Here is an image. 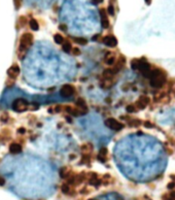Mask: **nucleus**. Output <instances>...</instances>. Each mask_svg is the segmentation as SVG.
<instances>
[{
	"instance_id": "bb28decb",
	"label": "nucleus",
	"mask_w": 175,
	"mask_h": 200,
	"mask_svg": "<svg viewBox=\"0 0 175 200\" xmlns=\"http://www.w3.org/2000/svg\"><path fill=\"white\" fill-rule=\"evenodd\" d=\"M54 41H55L57 44H62L63 42H64V38H63L61 34L57 33V34L54 35Z\"/></svg>"
},
{
	"instance_id": "aec40b11",
	"label": "nucleus",
	"mask_w": 175,
	"mask_h": 200,
	"mask_svg": "<svg viewBox=\"0 0 175 200\" xmlns=\"http://www.w3.org/2000/svg\"><path fill=\"white\" fill-rule=\"evenodd\" d=\"M93 149L94 147L91 142H86L80 145V150L82 151V153H92L93 152Z\"/></svg>"
},
{
	"instance_id": "393cba45",
	"label": "nucleus",
	"mask_w": 175,
	"mask_h": 200,
	"mask_svg": "<svg viewBox=\"0 0 175 200\" xmlns=\"http://www.w3.org/2000/svg\"><path fill=\"white\" fill-rule=\"evenodd\" d=\"M72 40L77 44H80V46H86L88 44V40L84 37H72Z\"/></svg>"
},
{
	"instance_id": "1a4fd4ad",
	"label": "nucleus",
	"mask_w": 175,
	"mask_h": 200,
	"mask_svg": "<svg viewBox=\"0 0 175 200\" xmlns=\"http://www.w3.org/2000/svg\"><path fill=\"white\" fill-rule=\"evenodd\" d=\"M149 102H150V99L147 97V96L141 95L140 97L137 99V101H136L135 106H136V108L137 109H144L145 107L149 104Z\"/></svg>"
},
{
	"instance_id": "c03bdc74",
	"label": "nucleus",
	"mask_w": 175,
	"mask_h": 200,
	"mask_svg": "<svg viewBox=\"0 0 175 200\" xmlns=\"http://www.w3.org/2000/svg\"><path fill=\"white\" fill-rule=\"evenodd\" d=\"M66 121L68 123H72V119H71V117L70 116H67L66 117Z\"/></svg>"
},
{
	"instance_id": "09e8293b",
	"label": "nucleus",
	"mask_w": 175,
	"mask_h": 200,
	"mask_svg": "<svg viewBox=\"0 0 175 200\" xmlns=\"http://www.w3.org/2000/svg\"><path fill=\"white\" fill-rule=\"evenodd\" d=\"M114 2H116V0H110V4H113Z\"/></svg>"
},
{
	"instance_id": "a211bd4d",
	"label": "nucleus",
	"mask_w": 175,
	"mask_h": 200,
	"mask_svg": "<svg viewBox=\"0 0 175 200\" xmlns=\"http://www.w3.org/2000/svg\"><path fill=\"white\" fill-rule=\"evenodd\" d=\"M61 190H62V192L64 193V194H66V195H71V196H73V195L76 194V193H74V191L71 190L70 185H68L67 183L66 184H63L62 187H61Z\"/></svg>"
},
{
	"instance_id": "c9c22d12",
	"label": "nucleus",
	"mask_w": 175,
	"mask_h": 200,
	"mask_svg": "<svg viewBox=\"0 0 175 200\" xmlns=\"http://www.w3.org/2000/svg\"><path fill=\"white\" fill-rule=\"evenodd\" d=\"M143 125H144L145 128H152L154 126L152 123H150L149 121H145V122H143Z\"/></svg>"
},
{
	"instance_id": "4468645a",
	"label": "nucleus",
	"mask_w": 175,
	"mask_h": 200,
	"mask_svg": "<svg viewBox=\"0 0 175 200\" xmlns=\"http://www.w3.org/2000/svg\"><path fill=\"white\" fill-rule=\"evenodd\" d=\"M86 179H87V173L86 172H80V173L75 175V179H74V184H73V186L80 185V184L84 183Z\"/></svg>"
},
{
	"instance_id": "423d86ee",
	"label": "nucleus",
	"mask_w": 175,
	"mask_h": 200,
	"mask_svg": "<svg viewBox=\"0 0 175 200\" xmlns=\"http://www.w3.org/2000/svg\"><path fill=\"white\" fill-rule=\"evenodd\" d=\"M75 93V88L72 85H64L61 90H60V94H61L62 97H71L73 94Z\"/></svg>"
},
{
	"instance_id": "9d476101",
	"label": "nucleus",
	"mask_w": 175,
	"mask_h": 200,
	"mask_svg": "<svg viewBox=\"0 0 175 200\" xmlns=\"http://www.w3.org/2000/svg\"><path fill=\"white\" fill-rule=\"evenodd\" d=\"M99 13L101 18V25H102V27L104 29H107L109 27V25H110L109 20H108V13H107L105 8H100Z\"/></svg>"
},
{
	"instance_id": "49530a36",
	"label": "nucleus",
	"mask_w": 175,
	"mask_h": 200,
	"mask_svg": "<svg viewBox=\"0 0 175 200\" xmlns=\"http://www.w3.org/2000/svg\"><path fill=\"white\" fill-rule=\"evenodd\" d=\"M99 37H100V35H99V34H96V35H95V36H94V37H92V40H97V39H98V38H99Z\"/></svg>"
},
{
	"instance_id": "20e7f679",
	"label": "nucleus",
	"mask_w": 175,
	"mask_h": 200,
	"mask_svg": "<svg viewBox=\"0 0 175 200\" xmlns=\"http://www.w3.org/2000/svg\"><path fill=\"white\" fill-rule=\"evenodd\" d=\"M138 70L142 73V75L144 77H149V73H150V65L147 63L146 59L142 58V59H139V66H138Z\"/></svg>"
},
{
	"instance_id": "a19ab883",
	"label": "nucleus",
	"mask_w": 175,
	"mask_h": 200,
	"mask_svg": "<svg viewBox=\"0 0 175 200\" xmlns=\"http://www.w3.org/2000/svg\"><path fill=\"white\" fill-rule=\"evenodd\" d=\"M18 132H19V133H21V134H24V133H26V129H25V128H20V129L18 130Z\"/></svg>"
},
{
	"instance_id": "9b49d317",
	"label": "nucleus",
	"mask_w": 175,
	"mask_h": 200,
	"mask_svg": "<svg viewBox=\"0 0 175 200\" xmlns=\"http://www.w3.org/2000/svg\"><path fill=\"white\" fill-rule=\"evenodd\" d=\"M20 71H21V70H20V66H19V65H18V64H13L7 69V71H6V72H7L8 77L15 80V78L19 76Z\"/></svg>"
},
{
	"instance_id": "4be33fe9",
	"label": "nucleus",
	"mask_w": 175,
	"mask_h": 200,
	"mask_svg": "<svg viewBox=\"0 0 175 200\" xmlns=\"http://www.w3.org/2000/svg\"><path fill=\"white\" fill-rule=\"evenodd\" d=\"M114 62H115V57H114L113 55H110V53L106 54V57H105V63H106L107 65H109V66H111V65L114 64Z\"/></svg>"
},
{
	"instance_id": "2eb2a0df",
	"label": "nucleus",
	"mask_w": 175,
	"mask_h": 200,
	"mask_svg": "<svg viewBox=\"0 0 175 200\" xmlns=\"http://www.w3.org/2000/svg\"><path fill=\"white\" fill-rule=\"evenodd\" d=\"M10 152L12 154H20L22 152V145L18 142H12L10 145Z\"/></svg>"
},
{
	"instance_id": "c85d7f7f",
	"label": "nucleus",
	"mask_w": 175,
	"mask_h": 200,
	"mask_svg": "<svg viewBox=\"0 0 175 200\" xmlns=\"http://www.w3.org/2000/svg\"><path fill=\"white\" fill-rule=\"evenodd\" d=\"M106 12H107V13H108L109 15H111V17H113V15H115V12H114V6H113V4H109V5H108V7H107V10H106Z\"/></svg>"
},
{
	"instance_id": "a878e982",
	"label": "nucleus",
	"mask_w": 175,
	"mask_h": 200,
	"mask_svg": "<svg viewBox=\"0 0 175 200\" xmlns=\"http://www.w3.org/2000/svg\"><path fill=\"white\" fill-rule=\"evenodd\" d=\"M69 172H70V171H69L68 167L64 166V167H62L61 169H60V176H61L62 179H66V177L68 176Z\"/></svg>"
},
{
	"instance_id": "f3484780",
	"label": "nucleus",
	"mask_w": 175,
	"mask_h": 200,
	"mask_svg": "<svg viewBox=\"0 0 175 200\" xmlns=\"http://www.w3.org/2000/svg\"><path fill=\"white\" fill-rule=\"evenodd\" d=\"M92 161V155L91 153H84L82 156V160H80V164H86V165H90Z\"/></svg>"
},
{
	"instance_id": "cd10ccee",
	"label": "nucleus",
	"mask_w": 175,
	"mask_h": 200,
	"mask_svg": "<svg viewBox=\"0 0 175 200\" xmlns=\"http://www.w3.org/2000/svg\"><path fill=\"white\" fill-rule=\"evenodd\" d=\"M138 66H139V59H133L131 61V67L134 70H138Z\"/></svg>"
},
{
	"instance_id": "ddd939ff",
	"label": "nucleus",
	"mask_w": 175,
	"mask_h": 200,
	"mask_svg": "<svg viewBox=\"0 0 175 200\" xmlns=\"http://www.w3.org/2000/svg\"><path fill=\"white\" fill-rule=\"evenodd\" d=\"M122 120H125L126 122H127V124L129 125L130 127H139V126H141V124H142L141 120L136 119V118H130V117L123 116L122 117Z\"/></svg>"
},
{
	"instance_id": "7ed1b4c3",
	"label": "nucleus",
	"mask_w": 175,
	"mask_h": 200,
	"mask_svg": "<svg viewBox=\"0 0 175 200\" xmlns=\"http://www.w3.org/2000/svg\"><path fill=\"white\" fill-rule=\"evenodd\" d=\"M29 102L24 98H18L13 101L12 103V108L13 111H18V113H23L26 111L27 109H29Z\"/></svg>"
},
{
	"instance_id": "c756f323",
	"label": "nucleus",
	"mask_w": 175,
	"mask_h": 200,
	"mask_svg": "<svg viewBox=\"0 0 175 200\" xmlns=\"http://www.w3.org/2000/svg\"><path fill=\"white\" fill-rule=\"evenodd\" d=\"M126 109H127V111H128V113H130V114H133V113H136V111H137L136 106H135V105H133V104L128 105V106L126 107Z\"/></svg>"
},
{
	"instance_id": "4c0bfd02",
	"label": "nucleus",
	"mask_w": 175,
	"mask_h": 200,
	"mask_svg": "<svg viewBox=\"0 0 175 200\" xmlns=\"http://www.w3.org/2000/svg\"><path fill=\"white\" fill-rule=\"evenodd\" d=\"M174 187H175V183H174V182H171V183H169V184H168V186H167V188L169 189V190H172V189H174Z\"/></svg>"
},
{
	"instance_id": "f257e3e1",
	"label": "nucleus",
	"mask_w": 175,
	"mask_h": 200,
	"mask_svg": "<svg viewBox=\"0 0 175 200\" xmlns=\"http://www.w3.org/2000/svg\"><path fill=\"white\" fill-rule=\"evenodd\" d=\"M149 84L154 88H162L167 82V75L164 70H162L159 67L151 69L149 73Z\"/></svg>"
},
{
	"instance_id": "de8ad7c7",
	"label": "nucleus",
	"mask_w": 175,
	"mask_h": 200,
	"mask_svg": "<svg viewBox=\"0 0 175 200\" xmlns=\"http://www.w3.org/2000/svg\"><path fill=\"white\" fill-rule=\"evenodd\" d=\"M144 1L146 2V4H149H149H150V2H151V0H144Z\"/></svg>"
},
{
	"instance_id": "79ce46f5",
	"label": "nucleus",
	"mask_w": 175,
	"mask_h": 200,
	"mask_svg": "<svg viewBox=\"0 0 175 200\" xmlns=\"http://www.w3.org/2000/svg\"><path fill=\"white\" fill-rule=\"evenodd\" d=\"M59 28L61 29L62 31H67V27L65 26V25H63V24H62V25H60V26H59Z\"/></svg>"
},
{
	"instance_id": "6e6552de",
	"label": "nucleus",
	"mask_w": 175,
	"mask_h": 200,
	"mask_svg": "<svg viewBox=\"0 0 175 200\" xmlns=\"http://www.w3.org/2000/svg\"><path fill=\"white\" fill-rule=\"evenodd\" d=\"M125 65H126V57H124L123 55H121L118 59H115V62H114V64L112 65L111 68L113 69V71L115 72V75H116L118 71L122 70L123 67H124Z\"/></svg>"
},
{
	"instance_id": "473e14b6",
	"label": "nucleus",
	"mask_w": 175,
	"mask_h": 200,
	"mask_svg": "<svg viewBox=\"0 0 175 200\" xmlns=\"http://www.w3.org/2000/svg\"><path fill=\"white\" fill-rule=\"evenodd\" d=\"M15 80H13V78L8 77L7 80H6L5 84H6V86H7V87H12L13 85H15Z\"/></svg>"
},
{
	"instance_id": "39448f33",
	"label": "nucleus",
	"mask_w": 175,
	"mask_h": 200,
	"mask_svg": "<svg viewBox=\"0 0 175 200\" xmlns=\"http://www.w3.org/2000/svg\"><path fill=\"white\" fill-rule=\"evenodd\" d=\"M105 125L109 129L113 130V131H121L124 128V124H122V123L118 122V120H115L113 118H108L107 120H105Z\"/></svg>"
},
{
	"instance_id": "8fccbe9b",
	"label": "nucleus",
	"mask_w": 175,
	"mask_h": 200,
	"mask_svg": "<svg viewBox=\"0 0 175 200\" xmlns=\"http://www.w3.org/2000/svg\"><path fill=\"white\" fill-rule=\"evenodd\" d=\"M39 200H44V199H39Z\"/></svg>"
},
{
	"instance_id": "dca6fc26",
	"label": "nucleus",
	"mask_w": 175,
	"mask_h": 200,
	"mask_svg": "<svg viewBox=\"0 0 175 200\" xmlns=\"http://www.w3.org/2000/svg\"><path fill=\"white\" fill-rule=\"evenodd\" d=\"M75 105H76V107H78L79 109H82V111L88 113V106H87V103L84 98H77V100L75 101Z\"/></svg>"
},
{
	"instance_id": "37998d69",
	"label": "nucleus",
	"mask_w": 175,
	"mask_h": 200,
	"mask_svg": "<svg viewBox=\"0 0 175 200\" xmlns=\"http://www.w3.org/2000/svg\"><path fill=\"white\" fill-rule=\"evenodd\" d=\"M4 184H5V181H4V179H3V177L0 176V186H3Z\"/></svg>"
},
{
	"instance_id": "6ab92c4d",
	"label": "nucleus",
	"mask_w": 175,
	"mask_h": 200,
	"mask_svg": "<svg viewBox=\"0 0 175 200\" xmlns=\"http://www.w3.org/2000/svg\"><path fill=\"white\" fill-rule=\"evenodd\" d=\"M114 75H115V72L113 71L112 68H107L103 71L102 73V77L104 78H113Z\"/></svg>"
},
{
	"instance_id": "2f4dec72",
	"label": "nucleus",
	"mask_w": 175,
	"mask_h": 200,
	"mask_svg": "<svg viewBox=\"0 0 175 200\" xmlns=\"http://www.w3.org/2000/svg\"><path fill=\"white\" fill-rule=\"evenodd\" d=\"M107 154H108V151H107L106 148H102V149H100V151H99V155H100V156L105 157V158H106Z\"/></svg>"
},
{
	"instance_id": "0eeeda50",
	"label": "nucleus",
	"mask_w": 175,
	"mask_h": 200,
	"mask_svg": "<svg viewBox=\"0 0 175 200\" xmlns=\"http://www.w3.org/2000/svg\"><path fill=\"white\" fill-rule=\"evenodd\" d=\"M87 179H88V182H89L90 185L94 186V187H96V188H98L101 184H102L101 179L98 177L97 173H95V172H90V173H88L87 174Z\"/></svg>"
},
{
	"instance_id": "58836bf2",
	"label": "nucleus",
	"mask_w": 175,
	"mask_h": 200,
	"mask_svg": "<svg viewBox=\"0 0 175 200\" xmlns=\"http://www.w3.org/2000/svg\"><path fill=\"white\" fill-rule=\"evenodd\" d=\"M63 107H64V106H62V105H57V106L55 107V108H56V113H61Z\"/></svg>"
},
{
	"instance_id": "72a5a7b5",
	"label": "nucleus",
	"mask_w": 175,
	"mask_h": 200,
	"mask_svg": "<svg viewBox=\"0 0 175 200\" xmlns=\"http://www.w3.org/2000/svg\"><path fill=\"white\" fill-rule=\"evenodd\" d=\"M164 96H165V93H160L158 96H156V97L154 98V102H160V101L164 98Z\"/></svg>"
},
{
	"instance_id": "5701e85b",
	"label": "nucleus",
	"mask_w": 175,
	"mask_h": 200,
	"mask_svg": "<svg viewBox=\"0 0 175 200\" xmlns=\"http://www.w3.org/2000/svg\"><path fill=\"white\" fill-rule=\"evenodd\" d=\"M62 50H63V52H65V53H70L71 50H72V46H71L70 41L66 40V41L63 42L62 44Z\"/></svg>"
},
{
	"instance_id": "f8f14e48",
	"label": "nucleus",
	"mask_w": 175,
	"mask_h": 200,
	"mask_svg": "<svg viewBox=\"0 0 175 200\" xmlns=\"http://www.w3.org/2000/svg\"><path fill=\"white\" fill-rule=\"evenodd\" d=\"M102 41L105 46H109V48H114V46H118V39L113 35H106V36L103 37Z\"/></svg>"
},
{
	"instance_id": "e433bc0d",
	"label": "nucleus",
	"mask_w": 175,
	"mask_h": 200,
	"mask_svg": "<svg viewBox=\"0 0 175 200\" xmlns=\"http://www.w3.org/2000/svg\"><path fill=\"white\" fill-rule=\"evenodd\" d=\"M7 118H8V116L6 114H2L1 117H0V120L2 121V122H6L7 121Z\"/></svg>"
},
{
	"instance_id": "f03ea898",
	"label": "nucleus",
	"mask_w": 175,
	"mask_h": 200,
	"mask_svg": "<svg viewBox=\"0 0 175 200\" xmlns=\"http://www.w3.org/2000/svg\"><path fill=\"white\" fill-rule=\"evenodd\" d=\"M34 37L31 33H24L23 35L20 38V44H19V49H18V54L20 53H26V51L32 46Z\"/></svg>"
},
{
	"instance_id": "412c9836",
	"label": "nucleus",
	"mask_w": 175,
	"mask_h": 200,
	"mask_svg": "<svg viewBox=\"0 0 175 200\" xmlns=\"http://www.w3.org/2000/svg\"><path fill=\"white\" fill-rule=\"evenodd\" d=\"M27 24H28V20H27L25 15H21V17L18 19V26H19L18 28H23Z\"/></svg>"
},
{
	"instance_id": "b1692460",
	"label": "nucleus",
	"mask_w": 175,
	"mask_h": 200,
	"mask_svg": "<svg viewBox=\"0 0 175 200\" xmlns=\"http://www.w3.org/2000/svg\"><path fill=\"white\" fill-rule=\"evenodd\" d=\"M28 23H29V26H30L31 30L37 31L38 29H39V24H38V22L35 19H31Z\"/></svg>"
},
{
	"instance_id": "a18cd8bd",
	"label": "nucleus",
	"mask_w": 175,
	"mask_h": 200,
	"mask_svg": "<svg viewBox=\"0 0 175 200\" xmlns=\"http://www.w3.org/2000/svg\"><path fill=\"white\" fill-rule=\"evenodd\" d=\"M92 1H93L94 4H98V3H101L103 0H92Z\"/></svg>"
},
{
	"instance_id": "3c124183",
	"label": "nucleus",
	"mask_w": 175,
	"mask_h": 200,
	"mask_svg": "<svg viewBox=\"0 0 175 200\" xmlns=\"http://www.w3.org/2000/svg\"><path fill=\"white\" fill-rule=\"evenodd\" d=\"M89 200H93V199H89Z\"/></svg>"
},
{
	"instance_id": "ea45409f",
	"label": "nucleus",
	"mask_w": 175,
	"mask_h": 200,
	"mask_svg": "<svg viewBox=\"0 0 175 200\" xmlns=\"http://www.w3.org/2000/svg\"><path fill=\"white\" fill-rule=\"evenodd\" d=\"M88 193H89V191H88L87 188H84L80 190V194H88Z\"/></svg>"
},
{
	"instance_id": "f704fd0d",
	"label": "nucleus",
	"mask_w": 175,
	"mask_h": 200,
	"mask_svg": "<svg viewBox=\"0 0 175 200\" xmlns=\"http://www.w3.org/2000/svg\"><path fill=\"white\" fill-rule=\"evenodd\" d=\"M71 52H72V54L74 56H79L80 54H82V52H80V50L78 48H72V50H71Z\"/></svg>"
},
{
	"instance_id": "7c9ffc66",
	"label": "nucleus",
	"mask_w": 175,
	"mask_h": 200,
	"mask_svg": "<svg viewBox=\"0 0 175 200\" xmlns=\"http://www.w3.org/2000/svg\"><path fill=\"white\" fill-rule=\"evenodd\" d=\"M12 1H13V5H15V10H20L21 6H22V3H23V1H22V0H12Z\"/></svg>"
}]
</instances>
